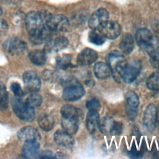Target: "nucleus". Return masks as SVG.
<instances>
[{"instance_id":"nucleus-1","label":"nucleus","mask_w":159,"mask_h":159,"mask_svg":"<svg viewBox=\"0 0 159 159\" xmlns=\"http://www.w3.org/2000/svg\"><path fill=\"white\" fill-rule=\"evenodd\" d=\"M50 16L47 12L42 14L36 11L30 12L26 15L25 24L30 41H36L43 37L47 29L46 22Z\"/></svg>"},{"instance_id":"nucleus-2","label":"nucleus","mask_w":159,"mask_h":159,"mask_svg":"<svg viewBox=\"0 0 159 159\" xmlns=\"http://www.w3.org/2000/svg\"><path fill=\"white\" fill-rule=\"evenodd\" d=\"M106 61L111 70L114 79L117 81H120L127 64L125 58L119 52H112L107 55Z\"/></svg>"},{"instance_id":"nucleus-3","label":"nucleus","mask_w":159,"mask_h":159,"mask_svg":"<svg viewBox=\"0 0 159 159\" xmlns=\"http://www.w3.org/2000/svg\"><path fill=\"white\" fill-rule=\"evenodd\" d=\"M12 108L16 115L22 120L31 122L35 118V112L34 108L30 107L27 103L16 97L12 100Z\"/></svg>"},{"instance_id":"nucleus-4","label":"nucleus","mask_w":159,"mask_h":159,"mask_svg":"<svg viewBox=\"0 0 159 159\" xmlns=\"http://www.w3.org/2000/svg\"><path fill=\"white\" fill-rule=\"evenodd\" d=\"M98 127L104 135H119L122 130V124L116 122L112 117L105 116L99 120Z\"/></svg>"},{"instance_id":"nucleus-5","label":"nucleus","mask_w":159,"mask_h":159,"mask_svg":"<svg viewBox=\"0 0 159 159\" xmlns=\"http://www.w3.org/2000/svg\"><path fill=\"white\" fill-rule=\"evenodd\" d=\"M46 25L52 32H64L68 29L70 23L65 16L57 14L54 16L50 15L46 22Z\"/></svg>"},{"instance_id":"nucleus-6","label":"nucleus","mask_w":159,"mask_h":159,"mask_svg":"<svg viewBox=\"0 0 159 159\" xmlns=\"http://www.w3.org/2000/svg\"><path fill=\"white\" fill-rule=\"evenodd\" d=\"M3 47L6 52L12 55L23 54L27 50L26 43L16 37L7 39L3 44Z\"/></svg>"},{"instance_id":"nucleus-7","label":"nucleus","mask_w":159,"mask_h":159,"mask_svg":"<svg viewBox=\"0 0 159 159\" xmlns=\"http://www.w3.org/2000/svg\"><path fill=\"white\" fill-rule=\"evenodd\" d=\"M97 30L104 37L114 39L120 35L121 27L117 22L107 20L100 25Z\"/></svg>"},{"instance_id":"nucleus-8","label":"nucleus","mask_w":159,"mask_h":159,"mask_svg":"<svg viewBox=\"0 0 159 159\" xmlns=\"http://www.w3.org/2000/svg\"><path fill=\"white\" fill-rule=\"evenodd\" d=\"M142 70V63L139 60H134L127 64L122 76V80L125 83H130L139 76Z\"/></svg>"},{"instance_id":"nucleus-9","label":"nucleus","mask_w":159,"mask_h":159,"mask_svg":"<svg viewBox=\"0 0 159 159\" xmlns=\"http://www.w3.org/2000/svg\"><path fill=\"white\" fill-rule=\"evenodd\" d=\"M157 122V107L154 104H149L143 113V124L144 129L148 132H152Z\"/></svg>"},{"instance_id":"nucleus-10","label":"nucleus","mask_w":159,"mask_h":159,"mask_svg":"<svg viewBox=\"0 0 159 159\" xmlns=\"http://www.w3.org/2000/svg\"><path fill=\"white\" fill-rule=\"evenodd\" d=\"M109 12L104 8L96 10L89 17L88 25L93 30H97L98 27L109 19Z\"/></svg>"},{"instance_id":"nucleus-11","label":"nucleus","mask_w":159,"mask_h":159,"mask_svg":"<svg viewBox=\"0 0 159 159\" xmlns=\"http://www.w3.org/2000/svg\"><path fill=\"white\" fill-rule=\"evenodd\" d=\"M84 94V89L80 83L64 88L62 98L65 101H75Z\"/></svg>"},{"instance_id":"nucleus-12","label":"nucleus","mask_w":159,"mask_h":159,"mask_svg":"<svg viewBox=\"0 0 159 159\" xmlns=\"http://www.w3.org/2000/svg\"><path fill=\"white\" fill-rule=\"evenodd\" d=\"M23 80L26 88L30 92L39 91L41 82L37 74L33 71H27L23 75Z\"/></svg>"},{"instance_id":"nucleus-13","label":"nucleus","mask_w":159,"mask_h":159,"mask_svg":"<svg viewBox=\"0 0 159 159\" xmlns=\"http://www.w3.org/2000/svg\"><path fill=\"white\" fill-rule=\"evenodd\" d=\"M17 137L20 140L24 142L38 141L40 139L39 131L32 126H26L20 129L17 133Z\"/></svg>"},{"instance_id":"nucleus-14","label":"nucleus","mask_w":159,"mask_h":159,"mask_svg":"<svg viewBox=\"0 0 159 159\" xmlns=\"http://www.w3.org/2000/svg\"><path fill=\"white\" fill-rule=\"evenodd\" d=\"M98 53L94 50L86 48L78 55L77 62L81 66L88 65L94 63L98 58Z\"/></svg>"},{"instance_id":"nucleus-15","label":"nucleus","mask_w":159,"mask_h":159,"mask_svg":"<svg viewBox=\"0 0 159 159\" xmlns=\"http://www.w3.org/2000/svg\"><path fill=\"white\" fill-rule=\"evenodd\" d=\"M68 45V40L67 38L63 36H58L53 40H49L47 43L45 49V51L58 52L65 48Z\"/></svg>"},{"instance_id":"nucleus-16","label":"nucleus","mask_w":159,"mask_h":159,"mask_svg":"<svg viewBox=\"0 0 159 159\" xmlns=\"http://www.w3.org/2000/svg\"><path fill=\"white\" fill-rule=\"evenodd\" d=\"M39 147L40 145L37 141L25 142L22 148V155L23 157L28 159L38 158L39 156Z\"/></svg>"},{"instance_id":"nucleus-17","label":"nucleus","mask_w":159,"mask_h":159,"mask_svg":"<svg viewBox=\"0 0 159 159\" xmlns=\"http://www.w3.org/2000/svg\"><path fill=\"white\" fill-rule=\"evenodd\" d=\"M54 140L57 145L66 148H71L75 143L71 135L65 131H57L54 134Z\"/></svg>"},{"instance_id":"nucleus-18","label":"nucleus","mask_w":159,"mask_h":159,"mask_svg":"<svg viewBox=\"0 0 159 159\" xmlns=\"http://www.w3.org/2000/svg\"><path fill=\"white\" fill-rule=\"evenodd\" d=\"M94 73L98 79L104 80L112 75V71L107 63L99 61L94 66Z\"/></svg>"},{"instance_id":"nucleus-19","label":"nucleus","mask_w":159,"mask_h":159,"mask_svg":"<svg viewBox=\"0 0 159 159\" xmlns=\"http://www.w3.org/2000/svg\"><path fill=\"white\" fill-rule=\"evenodd\" d=\"M99 120V116L98 114V111H89L86 120V127L89 132L93 134L96 131Z\"/></svg>"},{"instance_id":"nucleus-20","label":"nucleus","mask_w":159,"mask_h":159,"mask_svg":"<svg viewBox=\"0 0 159 159\" xmlns=\"http://www.w3.org/2000/svg\"><path fill=\"white\" fill-rule=\"evenodd\" d=\"M78 121L77 119H68L62 117L61 124L64 131L66 133L73 135L76 133L78 129Z\"/></svg>"},{"instance_id":"nucleus-21","label":"nucleus","mask_w":159,"mask_h":159,"mask_svg":"<svg viewBox=\"0 0 159 159\" xmlns=\"http://www.w3.org/2000/svg\"><path fill=\"white\" fill-rule=\"evenodd\" d=\"M151 32L145 28H142L139 29L135 34V39L137 44L140 47H144L149 42L152 37Z\"/></svg>"},{"instance_id":"nucleus-22","label":"nucleus","mask_w":159,"mask_h":159,"mask_svg":"<svg viewBox=\"0 0 159 159\" xmlns=\"http://www.w3.org/2000/svg\"><path fill=\"white\" fill-rule=\"evenodd\" d=\"M80 112V110L71 105H65L61 108L60 110L62 117L68 119H79L80 116L81 115Z\"/></svg>"},{"instance_id":"nucleus-23","label":"nucleus","mask_w":159,"mask_h":159,"mask_svg":"<svg viewBox=\"0 0 159 159\" xmlns=\"http://www.w3.org/2000/svg\"><path fill=\"white\" fill-rule=\"evenodd\" d=\"M134 46V40L132 35L125 34L123 35L120 43V48L125 54H129L132 52Z\"/></svg>"},{"instance_id":"nucleus-24","label":"nucleus","mask_w":159,"mask_h":159,"mask_svg":"<svg viewBox=\"0 0 159 159\" xmlns=\"http://www.w3.org/2000/svg\"><path fill=\"white\" fill-rule=\"evenodd\" d=\"M29 60L36 65H42L45 63L46 60L45 53L40 50H34L29 54Z\"/></svg>"},{"instance_id":"nucleus-25","label":"nucleus","mask_w":159,"mask_h":159,"mask_svg":"<svg viewBox=\"0 0 159 159\" xmlns=\"http://www.w3.org/2000/svg\"><path fill=\"white\" fill-rule=\"evenodd\" d=\"M145 48L150 58L159 55V38L156 36H152Z\"/></svg>"},{"instance_id":"nucleus-26","label":"nucleus","mask_w":159,"mask_h":159,"mask_svg":"<svg viewBox=\"0 0 159 159\" xmlns=\"http://www.w3.org/2000/svg\"><path fill=\"white\" fill-rule=\"evenodd\" d=\"M39 125L42 130L49 131L53 127L54 119L53 117L50 115L43 114L39 119Z\"/></svg>"},{"instance_id":"nucleus-27","label":"nucleus","mask_w":159,"mask_h":159,"mask_svg":"<svg viewBox=\"0 0 159 159\" xmlns=\"http://www.w3.org/2000/svg\"><path fill=\"white\" fill-rule=\"evenodd\" d=\"M146 85L150 90H159V71H155L148 78Z\"/></svg>"},{"instance_id":"nucleus-28","label":"nucleus","mask_w":159,"mask_h":159,"mask_svg":"<svg viewBox=\"0 0 159 159\" xmlns=\"http://www.w3.org/2000/svg\"><path fill=\"white\" fill-rule=\"evenodd\" d=\"M71 56L68 54H64L57 58L56 65L58 68L61 70H66L71 66Z\"/></svg>"},{"instance_id":"nucleus-29","label":"nucleus","mask_w":159,"mask_h":159,"mask_svg":"<svg viewBox=\"0 0 159 159\" xmlns=\"http://www.w3.org/2000/svg\"><path fill=\"white\" fill-rule=\"evenodd\" d=\"M8 106V95L4 84L0 82V109L5 110Z\"/></svg>"},{"instance_id":"nucleus-30","label":"nucleus","mask_w":159,"mask_h":159,"mask_svg":"<svg viewBox=\"0 0 159 159\" xmlns=\"http://www.w3.org/2000/svg\"><path fill=\"white\" fill-rule=\"evenodd\" d=\"M125 99L127 102V105L132 107L137 108L139 104V99L137 94L132 91H129L125 94Z\"/></svg>"},{"instance_id":"nucleus-31","label":"nucleus","mask_w":159,"mask_h":159,"mask_svg":"<svg viewBox=\"0 0 159 159\" xmlns=\"http://www.w3.org/2000/svg\"><path fill=\"white\" fill-rule=\"evenodd\" d=\"M42 96L37 93H33L32 94L30 95L25 101L27 104L32 108L39 107L42 104Z\"/></svg>"},{"instance_id":"nucleus-32","label":"nucleus","mask_w":159,"mask_h":159,"mask_svg":"<svg viewBox=\"0 0 159 159\" xmlns=\"http://www.w3.org/2000/svg\"><path fill=\"white\" fill-rule=\"evenodd\" d=\"M88 39L90 42L97 45H102L105 42L104 37L101 34H99L94 31H91L89 33Z\"/></svg>"},{"instance_id":"nucleus-33","label":"nucleus","mask_w":159,"mask_h":159,"mask_svg":"<svg viewBox=\"0 0 159 159\" xmlns=\"http://www.w3.org/2000/svg\"><path fill=\"white\" fill-rule=\"evenodd\" d=\"M86 106L89 111H98V110L101 107L99 101H98V99H95V98L89 100L86 102Z\"/></svg>"},{"instance_id":"nucleus-34","label":"nucleus","mask_w":159,"mask_h":159,"mask_svg":"<svg viewBox=\"0 0 159 159\" xmlns=\"http://www.w3.org/2000/svg\"><path fill=\"white\" fill-rule=\"evenodd\" d=\"M11 89L16 97L20 98L24 94L23 90L22 89L21 86L18 83H16V82L12 83L11 85Z\"/></svg>"},{"instance_id":"nucleus-35","label":"nucleus","mask_w":159,"mask_h":159,"mask_svg":"<svg viewBox=\"0 0 159 159\" xmlns=\"http://www.w3.org/2000/svg\"><path fill=\"white\" fill-rule=\"evenodd\" d=\"M80 82L75 78L71 76L65 77L61 80V85L63 86L64 88L78 84Z\"/></svg>"},{"instance_id":"nucleus-36","label":"nucleus","mask_w":159,"mask_h":159,"mask_svg":"<svg viewBox=\"0 0 159 159\" xmlns=\"http://www.w3.org/2000/svg\"><path fill=\"white\" fill-rule=\"evenodd\" d=\"M126 114L130 120H134L137 115V108L132 107L126 105Z\"/></svg>"},{"instance_id":"nucleus-37","label":"nucleus","mask_w":159,"mask_h":159,"mask_svg":"<svg viewBox=\"0 0 159 159\" xmlns=\"http://www.w3.org/2000/svg\"><path fill=\"white\" fill-rule=\"evenodd\" d=\"M150 63L155 68L159 69V55L150 58Z\"/></svg>"},{"instance_id":"nucleus-38","label":"nucleus","mask_w":159,"mask_h":159,"mask_svg":"<svg viewBox=\"0 0 159 159\" xmlns=\"http://www.w3.org/2000/svg\"><path fill=\"white\" fill-rule=\"evenodd\" d=\"M39 157L40 158H55V155H53V153L51 151L46 150L42 152L40 154H39Z\"/></svg>"},{"instance_id":"nucleus-39","label":"nucleus","mask_w":159,"mask_h":159,"mask_svg":"<svg viewBox=\"0 0 159 159\" xmlns=\"http://www.w3.org/2000/svg\"><path fill=\"white\" fill-rule=\"evenodd\" d=\"M21 0H2V1L7 4H17L20 2Z\"/></svg>"},{"instance_id":"nucleus-40","label":"nucleus","mask_w":159,"mask_h":159,"mask_svg":"<svg viewBox=\"0 0 159 159\" xmlns=\"http://www.w3.org/2000/svg\"><path fill=\"white\" fill-rule=\"evenodd\" d=\"M55 158H66V157L64 153H57L55 155Z\"/></svg>"},{"instance_id":"nucleus-41","label":"nucleus","mask_w":159,"mask_h":159,"mask_svg":"<svg viewBox=\"0 0 159 159\" xmlns=\"http://www.w3.org/2000/svg\"><path fill=\"white\" fill-rule=\"evenodd\" d=\"M157 122H159V107L157 109Z\"/></svg>"},{"instance_id":"nucleus-42","label":"nucleus","mask_w":159,"mask_h":159,"mask_svg":"<svg viewBox=\"0 0 159 159\" xmlns=\"http://www.w3.org/2000/svg\"><path fill=\"white\" fill-rule=\"evenodd\" d=\"M2 14V8L0 7V17L1 16Z\"/></svg>"}]
</instances>
